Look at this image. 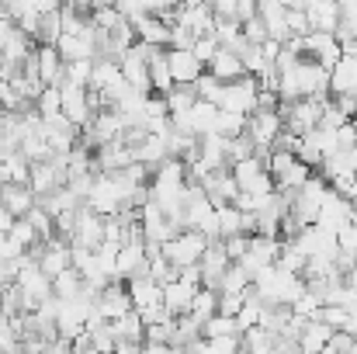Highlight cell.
Instances as JSON below:
<instances>
[{"instance_id":"obj_1","label":"cell","mask_w":357,"mask_h":354,"mask_svg":"<svg viewBox=\"0 0 357 354\" xmlns=\"http://www.w3.org/2000/svg\"><path fill=\"white\" fill-rule=\"evenodd\" d=\"M267 170H271L278 191H298V188L316 174L312 167H305V163H302L295 153H288V149H271V153H267Z\"/></svg>"},{"instance_id":"obj_2","label":"cell","mask_w":357,"mask_h":354,"mask_svg":"<svg viewBox=\"0 0 357 354\" xmlns=\"http://www.w3.org/2000/svg\"><path fill=\"white\" fill-rule=\"evenodd\" d=\"M233 177H236L239 191L253 195V198H267V195L278 191V184L267 170V156H246V160L233 163Z\"/></svg>"},{"instance_id":"obj_3","label":"cell","mask_w":357,"mask_h":354,"mask_svg":"<svg viewBox=\"0 0 357 354\" xmlns=\"http://www.w3.org/2000/svg\"><path fill=\"white\" fill-rule=\"evenodd\" d=\"M284 132V118L278 108H257L253 115H246V135L257 146V156H267L274 149V142Z\"/></svg>"},{"instance_id":"obj_4","label":"cell","mask_w":357,"mask_h":354,"mask_svg":"<svg viewBox=\"0 0 357 354\" xmlns=\"http://www.w3.org/2000/svg\"><path fill=\"white\" fill-rule=\"evenodd\" d=\"M208 236L198 233V230H184V233H177L174 239H167L163 243V257L167 260H174L177 267H188V264H202V257H205V250H208Z\"/></svg>"},{"instance_id":"obj_5","label":"cell","mask_w":357,"mask_h":354,"mask_svg":"<svg viewBox=\"0 0 357 354\" xmlns=\"http://www.w3.org/2000/svg\"><path fill=\"white\" fill-rule=\"evenodd\" d=\"M17 285L24 288V295L31 299V306L38 309L45 299H52V278L28 257V250H24V257H21V271H17Z\"/></svg>"},{"instance_id":"obj_6","label":"cell","mask_w":357,"mask_h":354,"mask_svg":"<svg viewBox=\"0 0 357 354\" xmlns=\"http://www.w3.org/2000/svg\"><path fill=\"white\" fill-rule=\"evenodd\" d=\"M94 309H98L108 323L119 320V316H125V313H132L135 306H132V295H128V281H125V278H112V281L101 288Z\"/></svg>"},{"instance_id":"obj_7","label":"cell","mask_w":357,"mask_h":354,"mask_svg":"<svg viewBox=\"0 0 357 354\" xmlns=\"http://www.w3.org/2000/svg\"><path fill=\"white\" fill-rule=\"evenodd\" d=\"M202 188H205V195H208V202H212L215 209L236 205V198H239V184H236V177H233V167L208 170V174L202 177Z\"/></svg>"},{"instance_id":"obj_8","label":"cell","mask_w":357,"mask_h":354,"mask_svg":"<svg viewBox=\"0 0 357 354\" xmlns=\"http://www.w3.org/2000/svg\"><path fill=\"white\" fill-rule=\"evenodd\" d=\"M167 63L174 84H198L205 77V63L195 56V49H167Z\"/></svg>"},{"instance_id":"obj_9","label":"cell","mask_w":357,"mask_h":354,"mask_svg":"<svg viewBox=\"0 0 357 354\" xmlns=\"http://www.w3.org/2000/svg\"><path fill=\"white\" fill-rule=\"evenodd\" d=\"M354 219H357V212H354V205H351V198L330 191L326 202H323V212H319V226H326L330 233H340V230L351 226Z\"/></svg>"},{"instance_id":"obj_10","label":"cell","mask_w":357,"mask_h":354,"mask_svg":"<svg viewBox=\"0 0 357 354\" xmlns=\"http://www.w3.org/2000/svg\"><path fill=\"white\" fill-rule=\"evenodd\" d=\"M105 243V216H98L87 202L80 205V219H77V233H73V246H87L98 250Z\"/></svg>"},{"instance_id":"obj_11","label":"cell","mask_w":357,"mask_h":354,"mask_svg":"<svg viewBox=\"0 0 357 354\" xmlns=\"http://www.w3.org/2000/svg\"><path fill=\"white\" fill-rule=\"evenodd\" d=\"M128 295H132V306L135 313H146L153 306H163V285L153 278V274H139L128 281Z\"/></svg>"},{"instance_id":"obj_12","label":"cell","mask_w":357,"mask_h":354,"mask_svg":"<svg viewBox=\"0 0 357 354\" xmlns=\"http://www.w3.org/2000/svg\"><path fill=\"white\" fill-rule=\"evenodd\" d=\"M121 191L115 188V181H112V174H101L98 177V184H94V191H91V198H87V205L98 212V216H115L121 209Z\"/></svg>"},{"instance_id":"obj_13","label":"cell","mask_w":357,"mask_h":354,"mask_svg":"<svg viewBox=\"0 0 357 354\" xmlns=\"http://www.w3.org/2000/svg\"><path fill=\"white\" fill-rule=\"evenodd\" d=\"M195 295H198V285H188L184 278H177V281L163 285V306H167V313H170L174 320L191 313V302H195Z\"/></svg>"},{"instance_id":"obj_14","label":"cell","mask_w":357,"mask_h":354,"mask_svg":"<svg viewBox=\"0 0 357 354\" xmlns=\"http://www.w3.org/2000/svg\"><path fill=\"white\" fill-rule=\"evenodd\" d=\"M0 202L7 205V212H10L14 219H24V216L35 209V191H31V184H14V181H7V184L0 188Z\"/></svg>"},{"instance_id":"obj_15","label":"cell","mask_w":357,"mask_h":354,"mask_svg":"<svg viewBox=\"0 0 357 354\" xmlns=\"http://www.w3.org/2000/svg\"><path fill=\"white\" fill-rule=\"evenodd\" d=\"M205 73H212L215 80L229 84V80H239V77H246V66H243V59H239L233 49H222V45H219V52H215V56L208 59Z\"/></svg>"},{"instance_id":"obj_16","label":"cell","mask_w":357,"mask_h":354,"mask_svg":"<svg viewBox=\"0 0 357 354\" xmlns=\"http://www.w3.org/2000/svg\"><path fill=\"white\" fill-rule=\"evenodd\" d=\"M330 94H347V98H357V59L340 56V63L330 70Z\"/></svg>"},{"instance_id":"obj_17","label":"cell","mask_w":357,"mask_h":354,"mask_svg":"<svg viewBox=\"0 0 357 354\" xmlns=\"http://www.w3.org/2000/svg\"><path fill=\"white\" fill-rule=\"evenodd\" d=\"M94 156H98V167H101L105 174H112V170H121V167L135 163L132 149H128V146H125L121 139H112V142H105L101 149H94Z\"/></svg>"},{"instance_id":"obj_18","label":"cell","mask_w":357,"mask_h":354,"mask_svg":"<svg viewBox=\"0 0 357 354\" xmlns=\"http://www.w3.org/2000/svg\"><path fill=\"white\" fill-rule=\"evenodd\" d=\"M333 327H326L323 320H309L305 323V330H302V337H298V348L309 354H323L330 348V341H333Z\"/></svg>"},{"instance_id":"obj_19","label":"cell","mask_w":357,"mask_h":354,"mask_svg":"<svg viewBox=\"0 0 357 354\" xmlns=\"http://www.w3.org/2000/svg\"><path fill=\"white\" fill-rule=\"evenodd\" d=\"M0 309H3L7 320H17V316H24V313H35L31 299L24 295V288H21L17 281H10L7 288H0Z\"/></svg>"},{"instance_id":"obj_20","label":"cell","mask_w":357,"mask_h":354,"mask_svg":"<svg viewBox=\"0 0 357 354\" xmlns=\"http://www.w3.org/2000/svg\"><path fill=\"white\" fill-rule=\"evenodd\" d=\"M112 327H115L119 348L121 344H146V323H142V316H139L135 309L119 316V320H112Z\"/></svg>"},{"instance_id":"obj_21","label":"cell","mask_w":357,"mask_h":354,"mask_svg":"<svg viewBox=\"0 0 357 354\" xmlns=\"http://www.w3.org/2000/svg\"><path fill=\"white\" fill-rule=\"evenodd\" d=\"M80 292H84V274L77 267H66L63 274L52 278V295L59 302H73V299H80Z\"/></svg>"},{"instance_id":"obj_22","label":"cell","mask_w":357,"mask_h":354,"mask_svg":"<svg viewBox=\"0 0 357 354\" xmlns=\"http://www.w3.org/2000/svg\"><path fill=\"white\" fill-rule=\"evenodd\" d=\"M239 354H274V334L264 327H250L239 337Z\"/></svg>"},{"instance_id":"obj_23","label":"cell","mask_w":357,"mask_h":354,"mask_svg":"<svg viewBox=\"0 0 357 354\" xmlns=\"http://www.w3.org/2000/svg\"><path fill=\"white\" fill-rule=\"evenodd\" d=\"M191 316L205 327L212 316H219V292H212V288H198V295H195V302H191Z\"/></svg>"},{"instance_id":"obj_24","label":"cell","mask_w":357,"mask_h":354,"mask_svg":"<svg viewBox=\"0 0 357 354\" xmlns=\"http://www.w3.org/2000/svg\"><path fill=\"white\" fill-rule=\"evenodd\" d=\"M219 105H212V101H198L188 115H191V125H195V132H198V139L202 135H208V132H215V118H219Z\"/></svg>"},{"instance_id":"obj_25","label":"cell","mask_w":357,"mask_h":354,"mask_svg":"<svg viewBox=\"0 0 357 354\" xmlns=\"http://www.w3.org/2000/svg\"><path fill=\"white\" fill-rule=\"evenodd\" d=\"M243 219H246V212L236 209V205H222V209H215L219 239H226V236H243Z\"/></svg>"},{"instance_id":"obj_26","label":"cell","mask_w":357,"mask_h":354,"mask_svg":"<svg viewBox=\"0 0 357 354\" xmlns=\"http://www.w3.org/2000/svg\"><path fill=\"white\" fill-rule=\"evenodd\" d=\"M202 334L212 341V337H243V327H239V320L236 316H212L205 327H202Z\"/></svg>"},{"instance_id":"obj_27","label":"cell","mask_w":357,"mask_h":354,"mask_svg":"<svg viewBox=\"0 0 357 354\" xmlns=\"http://www.w3.org/2000/svg\"><path fill=\"white\" fill-rule=\"evenodd\" d=\"M91 334V344L101 354H115L119 351V337H115V327L112 323H98V327H87Z\"/></svg>"},{"instance_id":"obj_28","label":"cell","mask_w":357,"mask_h":354,"mask_svg":"<svg viewBox=\"0 0 357 354\" xmlns=\"http://www.w3.org/2000/svg\"><path fill=\"white\" fill-rule=\"evenodd\" d=\"M243 132H246V115H239V112H219V118H215V135L236 139Z\"/></svg>"},{"instance_id":"obj_29","label":"cell","mask_w":357,"mask_h":354,"mask_svg":"<svg viewBox=\"0 0 357 354\" xmlns=\"http://www.w3.org/2000/svg\"><path fill=\"white\" fill-rule=\"evenodd\" d=\"M149 274H153L160 285H170V281H177V278H181V267L160 253V257H149Z\"/></svg>"},{"instance_id":"obj_30","label":"cell","mask_w":357,"mask_h":354,"mask_svg":"<svg viewBox=\"0 0 357 354\" xmlns=\"http://www.w3.org/2000/svg\"><path fill=\"white\" fill-rule=\"evenodd\" d=\"M35 112L42 118L59 115V112H63V91H59V87H45V91L38 94V101H35Z\"/></svg>"},{"instance_id":"obj_31","label":"cell","mask_w":357,"mask_h":354,"mask_svg":"<svg viewBox=\"0 0 357 354\" xmlns=\"http://www.w3.org/2000/svg\"><path fill=\"white\" fill-rule=\"evenodd\" d=\"M250 281H253V278L246 274V267L233 260V264H229V271H226V278H222V292H243ZM222 292H219V295H222Z\"/></svg>"},{"instance_id":"obj_32","label":"cell","mask_w":357,"mask_h":354,"mask_svg":"<svg viewBox=\"0 0 357 354\" xmlns=\"http://www.w3.org/2000/svg\"><path fill=\"white\" fill-rule=\"evenodd\" d=\"M312 320H323L326 327H333V330H344L347 327V320H351V309H344V306H323Z\"/></svg>"},{"instance_id":"obj_33","label":"cell","mask_w":357,"mask_h":354,"mask_svg":"<svg viewBox=\"0 0 357 354\" xmlns=\"http://www.w3.org/2000/svg\"><path fill=\"white\" fill-rule=\"evenodd\" d=\"M198 354H239V337H205Z\"/></svg>"},{"instance_id":"obj_34","label":"cell","mask_w":357,"mask_h":354,"mask_svg":"<svg viewBox=\"0 0 357 354\" xmlns=\"http://www.w3.org/2000/svg\"><path fill=\"white\" fill-rule=\"evenodd\" d=\"M174 323H177V320L146 327V344H170V341H174Z\"/></svg>"},{"instance_id":"obj_35","label":"cell","mask_w":357,"mask_h":354,"mask_svg":"<svg viewBox=\"0 0 357 354\" xmlns=\"http://www.w3.org/2000/svg\"><path fill=\"white\" fill-rule=\"evenodd\" d=\"M337 246H340V253H347V257H354L357 260V219L337 233Z\"/></svg>"},{"instance_id":"obj_36","label":"cell","mask_w":357,"mask_h":354,"mask_svg":"<svg viewBox=\"0 0 357 354\" xmlns=\"http://www.w3.org/2000/svg\"><path fill=\"white\" fill-rule=\"evenodd\" d=\"M7 236H14V239H17L24 250H28L31 243H38V233H35V226H31L28 219H17V223L10 226V233H7Z\"/></svg>"},{"instance_id":"obj_37","label":"cell","mask_w":357,"mask_h":354,"mask_svg":"<svg viewBox=\"0 0 357 354\" xmlns=\"http://www.w3.org/2000/svg\"><path fill=\"white\" fill-rule=\"evenodd\" d=\"M243 306H246L243 292H222V295H219V313H222V316H239Z\"/></svg>"},{"instance_id":"obj_38","label":"cell","mask_w":357,"mask_h":354,"mask_svg":"<svg viewBox=\"0 0 357 354\" xmlns=\"http://www.w3.org/2000/svg\"><path fill=\"white\" fill-rule=\"evenodd\" d=\"M222 250L229 253V260H243L246 250H250V236H226L222 239Z\"/></svg>"},{"instance_id":"obj_39","label":"cell","mask_w":357,"mask_h":354,"mask_svg":"<svg viewBox=\"0 0 357 354\" xmlns=\"http://www.w3.org/2000/svg\"><path fill=\"white\" fill-rule=\"evenodd\" d=\"M42 354H73V341H70V337H56V341L45 344Z\"/></svg>"},{"instance_id":"obj_40","label":"cell","mask_w":357,"mask_h":354,"mask_svg":"<svg viewBox=\"0 0 357 354\" xmlns=\"http://www.w3.org/2000/svg\"><path fill=\"white\" fill-rule=\"evenodd\" d=\"M14 223H17V219H14V216L7 212V205L0 202V236H7V233H10V226H14Z\"/></svg>"},{"instance_id":"obj_41","label":"cell","mask_w":357,"mask_h":354,"mask_svg":"<svg viewBox=\"0 0 357 354\" xmlns=\"http://www.w3.org/2000/svg\"><path fill=\"white\" fill-rule=\"evenodd\" d=\"M142 354H177L170 344H142Z\"/></svg>"},{"instance_id":"obj_42","label":"cell","mask_w":357,"mask_h":354,"mask_svg":"<svg viewBox=\"0 0 357 354\" xmlns=\"http://www.w3.org/2000/svg\"><path fill=\"white\" fill-rule=\"evenodd\" d=\"M115 354H142V344H121Z\"/></svg>"},{"instance_id":"obj_43","label":"cell","mask_w":357,"mask_h":354,"mask_svg":"<svg viewBox=\"0 0 357 354\" xmlns=\"http://www.w3.org/2000/svg\"><path fill=\"white\" fill-rule=\"evenodd\" d=\"M73 354H101L98 348H84V351H73Z\"/></svg>"},{"instance_id":"obj_44","label":"cell","mask_w":357,"mask_h":354,"mask_svg":"<svg viewBox=\"0 0 357 354\" xmlns=\"http://www.w3.org/2000/svg\"><path fill=\"white\" fill-rule=\"evenodd\" d=\"M0 320H3V309H0Z\"/></svg>"},{"instance_id":"obj_45","label":"cell","mask_w":357,"mask_h":354,"mask_svg":"<svg viewBox=\"0 0 357 354\" xmlns=\"http://www.w3.org/2000/svg\"><path fill=\"white\" fill-rule=\"evenodd\" d=\"M274 354H281V351H274Z\"/></svg>"}]
</instances>
